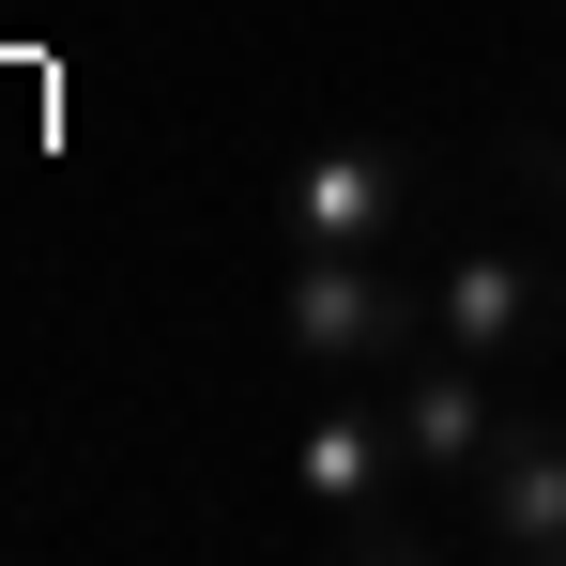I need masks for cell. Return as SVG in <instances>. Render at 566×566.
Returning <instances> with one entry per match:
<instances>
[{
  "mask_svg": "<svg viewBox=\"0 0 566 566\" xmlns=\"http://www.w3.org/2000/svg\"><path fill=\"white\" fill-rule=\"evenodd\" d=\"M276 337L306 353V368H398V353H429V291L382 276V245H291L276 276Z\"/></svg>",
  "mask_w": 566,
  "mask_h": 566,
  "instance_id": "1",
  "label": "cell"
},
{
  "mask_svg": "<svg viewBox=\"0 0 566 566\" xmlns=\"http://www.w3.org/2000/svg\"><path fill=\"white\" fill-rule=\"evenodd\" d=\"M398 413L382 398H337V413H306V444H291V490H306V521L337 536V552H413L398 521H382V490H398Z\"/></svg>",
  "mask_w": 566,
  "mask_h": 566,
  "instance_id": "2",
  "label": "cell"
},
{
  "mask_svg": "<svg viewBox=\"0 0 566 566\" xmlns=\"http://www.w3.org/2000/svg\"><path fill=\"white\" fill-rule=\"evenodd\" d=\"M429 337L474 353V368H505V353H566V276H536L521 245H460V261L429 276Z\"/></svg>",
  "mask_w": 566,
  "mask_h": 566,
  "instance_id": "3",
  "label": "cell"
},
{
  "mask_svg": "<svg viewBox=\"0 0 566 566\" xmlns=\"http://www.w3.org/2000/svg\"><path fill=\"white\" fill-rule=\"evenodd\" d=\"M460 490H474V536H490L505 566H566V429L552 413H505Z\"/></svg>",
  "mask_w": 566,
  "mask_h": 566,
  "instance_id": "4",
  "label": "cell"
},
{
  "mask_svg": "<svg viewBox=\"0 0 566 566\" xmlns=\"http://www.w3.org/2000/svg\"><path fill=\"white\" fill-rule=\"evenodd\" d=\"M398 214H413V154H398V138H322V154L276 185L291 245H382Z\"/></svg>",
  "mask_w": 566,
  "mask_h": 566,
  "instance_id": "5",
  "label": "cell"
},
{
  "mask_svg": "<svg viewBox=\"0 0 566 566\" xmlns=\"http://www.w3.org/2000/svg\"><path fill=\"white\" fill-rule=\"evenodd\" d=\"M382 413H398V460H413V474H474V460H490V429H505L490 368H474V353H444V337L382 368Z\"/></svg>",
  "mask_w": 566,
  "mask_h": 566,
  "instance_id": "6",
  "label": "cell"
},
{
  "mask_svg": "<svg viewBox=\"0 0 566 566\" xmlns=\"http://www.w3.org/2000/svg\"><path fill=\"white\" fill-rule=\"evenodd\" d=\"M552 230H566V138H552Z\"/></svg>",
  "mask_w": 566,
  "mask_h": 566,
  "instance_id": "7",
  "label": "cell"
}]
</instances>
